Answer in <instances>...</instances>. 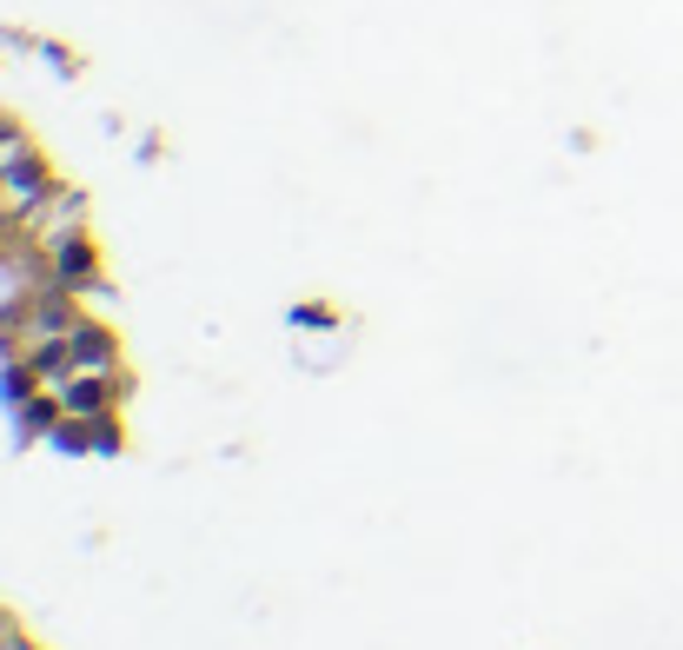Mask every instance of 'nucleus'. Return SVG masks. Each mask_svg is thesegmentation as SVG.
I'll return each mask as SVG.
<instances>
[{"mask_svg": "<svg viewBox=\"0 0 683 650\" xmlns=\"http://www.w3.org/2000/svg\"><path fill=\"white\" fill-rule=\"evenodd\" d=\"M53 266H60V279H87V273H94L87 239H60V246H53Z\"/></svg>", "mask_w": 683, "mask_h": 650, "instance_id": "nucleus-1", "label": "nucleus"}]
</instances>
